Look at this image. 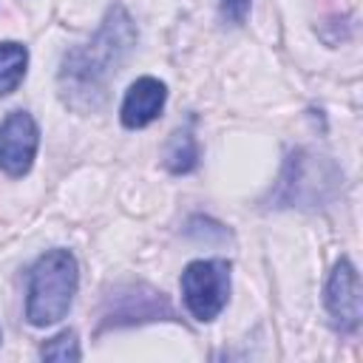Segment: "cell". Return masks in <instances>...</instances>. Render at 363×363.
I'll list each match as a JSON object with an SVG mask.
<instances>
[{
	"label": "cell",
	"mask_w": 363,
	"mask_h": 363,
	"mask_svg": "<svg viewBox=\"0 0 363 363\" xmlns=\"http://www.w3.org/2000/svg\"><path fill=\"white\" fill-rule=\"evenodd\" d=\"M136 45V26L122 6H111L96 34L65 51L57 74L60 96L68 108L91 113L105 105L108 85Z\"/></svg>",
	"instance_id": "1"
},
{
	"label": "cell",
	"mask_w": 363,
	"mask_h": 363,
	"mask_svg": "<svg viewBox=\"0 0 363 363\" xmlns=\"http://www.w3.org/2000/svg\"><path fill=\"white\" fill-rule=\"evenodd\" d=\"M77 258L68 250H48L28 272L26 318L31 326H48L68 315L77 295Z\"/></svg>",
	"instance_id": "2"
},
{
	"label": "cell",
	"mask_w": 363,
	"mask_h": 363,
	"mask_svg": "<svg viewBox=\"0 0 363 363\" xmlns=\"http://www.w3.org/2000/svg\"><path fill=\"white\" fill-rule=\"evenodd\" d=\"M340 170L315 153L298 150L286 159V167L281 173L278 190H275V204L278 207H315L329 201L337 187H340Z\"/></svg>",
	"instance_id": "3"
},
{
	"label": "cell",
	"mask_w": 363,
	"mask_h": 363,
	"mask_svg": "<svg viewBox=\"0 0 363 363\" xmlns=\"http://www.w3.org/2000/svg\"><path fill=\"white\" fill-rule=\"evenodd\" d=\"M184 306L196 320H213L230 298V264L227 261H193L182 272Z\"/></svg>",
	"instance_id": "4"
},
{
	"label": "cell",
	"mask_w": 363,
	"mask_h": 363,
	"mask_svg": "<svg viewBox=\"0 0 363 363\" xmlns=\"http://www.w3.org/2000/svg\"><path fill=\"white\" fill-rule=\"evenodd\" d=\"M40 147V128L26 111H11L0 122V170L26 176Z\"/></svg>",
	"instance_id": "5"
},
{
	"label": "cell",
	"mask_w": 363,
	"mask_h": 363,
	"mask_svg": "<svg viewBox=\"0 0 363 363\" xmlns=\"http://www.w3.org/2000/svg\"><path fill=\"white\" fill-rule=\"evenodd\" d=\"M326 309L332 315V323L340 332H357L363 318V295H360V278L352 261L340 258L326 281Z\"/></svg>",
	"instance_id": "6"
},
{
	"label": "cell",
	"mask_w": 363,
	"mask_h": 363,
	"mask_svg": "<svg viewBox=\"0 0 363 363\" xmlns=\"http://www.w3.org/2000/svg\"><path fill=\"white\" fill-rule=\"evenodd\" d=\"M176 318L170 301L150 289V286H125L116 295H111V309L105 312L102 326H125V323H142V320H162Z\"/></svg>",
	"instance_id": "7"
},
{
	"label": "cell",
	"mask_w": 363,
	"mask_h": 363,
	"mask_svg": "<svg viewBox=\"0 0 363 363\" xmlns=\"http://www.w3.org/2000/svg\"><path fill=\"white\" fill-rule=\"evenodd\" d=\"M164 96H167L164 82H159L156 77H139V79L125 91L122 111H119L122 125L130 128V130L150 125V122L162 113Z\"/></svg>",
	"instance_id": "8"
},
{
	"label": "cell",
	"mask_w": 363,
	"mask_h": 363,
	"mask_svg": "<svg viewBox=\"0 0 363 363\" xmlns=\"http://www.w3.org/2000/svg\"><path fill=\"white\" fill-rule=\"evenodd\" d=\"M26 65H28V51L23 43L14 40L0 43V96L11 94L23 82Z\"/></svg>",
	"instance_id": "9"
},
{
	"label": "cell",
	"mask_w": 363,
	"mask_h": 363,
	"mask_svg": "<svg viewBox=\"0 0 363 363\" xmlns=\"http://www.w3.org/2000/svg\"><path fill=\"white\" fill-rule=\"evenodd\" d=\"M199 164V142L196 136L184 128V130H176L164 147V167L170 173H190L193 167Z\"/></svg>",
	"instance_id": "10"
},
{
	"label": "cell",
	"mask_w": 363,
	"mask_h": 363,
	"mask_svg": "<svg viewBox=\"0 0 363 363\" xmlns=\"http://www.w3.org/2000/svg\"><path fill=\"white\" fill-rule=\"evenodd\" d=\"M40 357L43 360H79V343H77V332L65 329L57 337L45 340L40 346Z\"/></svg>",
	"instance_id": "11"
},
{
	"label": "cell",
	"mask_w": 363,
	"mask_h": 363,
	"mask_svg": "<svg viewBox=\"0 0 363 363\" xmlns=\"http://www.w3.org/2000/svg\"><path fill=\"white\" fill-rule=\"evenodd\" d=\"M187 235L196 238V241H224L227 238V230L210 218H193L187 224Z\"/></svg>",
	"instance_id": "12"
},
{
	"label": "cell",
	"mask_w": 363,
	"mask_h": 363,
	"mask_svg": "<svg viewBox=\"0 0 363 363\" xmlns=\"http://www.w3.org/2000/svg\"><path fill=\"white\" fill-rule=\"evenodd\" d=\"M247 11H250V0H221V14L230 23H244Z\"/></svg>",
	"instance_id": "13"
}]
</instances>
